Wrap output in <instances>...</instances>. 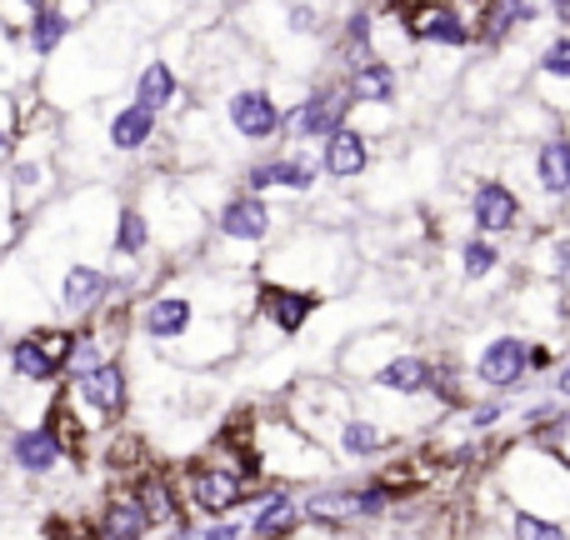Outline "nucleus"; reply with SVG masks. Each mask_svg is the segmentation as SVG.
Masks as SVG:
<instances>
[{
    "label": "nucleus",
    "instance_id": "f257e3e1",
    "mask_svg": "<svg viewBox=\"0 0 570 540\" xmlns=\"http://www.w3.org/2000/svg\"><path fill=\"white\" fill-rule=\"evenodd\" d=\"M176 471H180V491H186V511L200 526L250 516L271 491L256 451H230L220 441H206V451L186 455Z\"/></svg>",
    "mask_w": 570,
    "mask_h": 540
},
{
    "label": "nucleus",
    "instance_id": "f03ea898",
    "mask_svg": "<svg viewBox=\"0 0 570 540\" xmlns=\"http://www.w3.org/2000/svg\"><path fill=\"white\" fill-rule=\"evenodd\" d=\"M295 230L291 206L266 196H250V190H230L216 210V226H210V246H206V271H230V275H261L266 256Z\"/></svg>",
    "mask_w": 570,
    "mask_h": 540
},
{
    "label": "nucleus",
    "instance_id": "7ed1b4c3",
    "mask_svg": "<svg viewBox=\"0 0 570 540\" xmlns=\"http://www.w3.org/2000/svg\"><path fill=\"white\" fill-rule=\"evenodd\" d=\"M491 485L515 511L570 526V471L556 461V451H541L531 441H505L491 461Z\"/></svg>",
    "mask_w": 570,
    "mask_h": 540
},
{
    "label": "nucleus",
    "instance_id": "20e7f679",
    "mask_svg": "<svg viewBox=\"0 0 570 540\" xmlns=\"http://www.w3.org/2000/svg\"><path fill=\"white\" fill-rule=\"evenodd\" d=\"M355 275V251L345 240V230L335 226H295L261 266V281L301 285V291L331 295L341 285H351Z\"/></svg>",
    "mask_w": 570,
    "mask_h": 540
},
{
    "label": "nucleus",
    "instance_id": "39448f33",
    "mask_svg": "<svg viewBox=\"0 0 570 540\" xmlns=\"http://www.w3.org/2000/svg\"><path fill=\"white\" fill-rule=\"evenodd\" d=\"M250 451H256L261 471L271 485H291V491H311L341 475L335 455L321 441L301 431L281 405H256V435H250Z\"/></svg>",
    "mask_w": 570,
    "mask_h": 540
},
{
    "label": "nucleus",
    "instance_id": "423d86ee",
    "mask_svg": "<svg viewBox=\"0 0 570 540\" xmlns=\"http://www.w3.org/2000/svg\"><path fill=\"white\" fill-rule=\"evenodd\" d=\"M501 176L525 196L535 230L561 226L570 210V120L535 146H511V166Z\"/></svg>",
    "mask_w": 570,
    "mask_h": 540
},
{
    "label": "nucleus",
    "instance_id": "0eeeda50",
    "mask_svg": "<svg viewBox=\"0 0 570 540\" xmlns=\"http://www.w3.org/2000/svg\"><path fill=\"white\" fill-rule=\"evenodd\" d=\"M345 126H355V100L345 76L335 70H315L301 86V96L285 110V146L291 150H321L331 136H341Z\"/></svg>",
    "mask_w": 570,
    "mask_h": 540
},
{
    "label": "nucleus",
    "instance_id": "6e6552de",
    "mask_svg": "<svg viewBox=\"0 0 570 540\" xmlns=\"http://www.w3.org/2000/svg\"><path fill=\"white\" fill-rule=\"evenodd\" d=\"M60 395H66L70 411L96 431V441H106V435L126 431V415L136 411V365H130V355H116V361L66 381Z\"/></svg>",
    "mask_w": 570,
    "mask_h": 540
},
{
    "label": "nucleus",
    "instance_id": "1a4fd4ad",
    "mask_svg": "<svg viewBox=\"0 0 570 540\" xmlns=\"http://www.w3.org/2000/svg\"><path fill=\"white\" fill-rule=\"evenodd\" d=\"M465 361V375H471L475 395H505L511 401L515 391L535 385L531 375V335L511 331V325H495V331H475L465 341V351H455Z\"/></svg>",
    "mask_w": 570,
    "mask_h": 540
},
{
    "label": "nucleus",
    "instance_id": "9d476101",
    "mask_svg": "<svg viewBox=\"0 0 570 540\" xmlns=\"http://www.w3.org/2000/svg\"><path fill=\"white\" fill-rule=\"evenodd\" d=\"M325 295L301 291V285H281V281H261L256 275V305L246 321V355H271L285 341L311 331V321L321 315Z\"/></svg>",
    "mask_w": 570,
    "mask_h": 540
},
{
    "label": "nucleus",
    "instance_id": "9b49d317",
    "mask_svg": "<svg viewBox=\"0 0 570 540\" xmlns=\"http://www.w3.org/2000/svg\"><path fill=\"white\" fill-rule=\"evenodd\" d=\"M465 230L485 240H501V246H515L521 251L525 240L535 236V220H531V206L525 196L501 176V170H481V176L465 180Z\"/></svg>",
    "mask_w": 570,
    "mask_h": 540
},
{
    "label": "nucleus",
    "instance_id": "f8f14e48",
    "mask_svg": "<svg viewBox=\"0 0 570 540\" xmlns=\"http://www.w3.org/2000/svg\"><path fill=\"white\" fill-rule=\"evenodd\" d=\"M276 405L311 435V441H321L325 451H331L341 425L361 411V395H355V385H345L341 375H301V381L285 385Z\"/></svg>",
    "mask_w": 570,
    "mask_h": 540
},
{
    "label": "nucleus",
    "instance_id": "ddd939ff",
    "mask_svg": "<svg viewBox=\"0 0 570 540\" xmlns=\"http://www.w3.org/2000/svg\"><path fill=\"white\" fill-rule=\"evenodd\" d=\"M285 110H291V100H281L276 86H266V80H236L220 96V130L266 156V150L285 146Z\"/></svg>",
    "mask_w": 570,
    "mask_h": 540
},
{
    "label": "nucleus",
    "instance_id": "4468645a",
    "mask_svg": "<svg viewBox=\"0 0 570 540\" xmlns=\"http://www.w3.org/2000/svg\"><path fill=\"white\" fill-rule=\"evenodd\" d=\"M321 160H315V150H266V156H250L240 160L236 170V186L250 190V196H266V200H295V206H305V200H315V190H321Z\"/></svg>",
    "mask_w": 570,
    "mask_h": 540
},
{
    "label": "nucleus",
    "instance_id": "2eb2a0df",
    "mask_svg": "<svg viewBox=\"0 0 570 540\" xmlns=\"http://www.w3.org/2000/svg\"><path fill=\"white\" fill-rule=\"evenodd\" d=\"M160 140H166V120L150 116L146 106H136V100H106V110H100V146H106V156L116 160V166H140V176L146 170H160L156 166V150Z\"/></svg>",
    "mask_w": 570,
    "mask_h": 540
},
{
    "label": "nucleus",
    "instance_id": "dca6fc26",
    "mask_svg": "<svg viewBox=\"0 0 570 540\" xmlns=\"http://www.w3.org/2000/svg\"><path fill=\"white\" fill-rule=\"evenodd\" d=\"M56 305H60V315H66V325H90V321H100L106 311H116V305H126V301H120V281L106 261L80 256V261H66V266H60Z\"/></svg>",
    "mask_w": 570,
    "mask_h": 540
},
{
    "label": "nucleus",
    "instance_id": "f3484780",
    "mask_svg": "<svg viewBox=\"0 0 570 540\" xmlns=\"http://www.w3.org/2000/svg\"><path fill=\"white\" fill-rule=\"evenodd\" d=\"M401 16L421 50H435V56L475 50V6H401Z\"/></svg>",
    "mask_w": 570,
    "mask_h": 540
},
{
    "label": "nucleus",
    "instance_id": "a211bd4d",
    "mask_svg": "<svg viewBox=\"0 0 570 540\" xmlns=\"http://www.w3.org/2000/svg\"><path fill=\"white\" fill-rule=\"evenodd\" d=\"M551 20V6H531V0H485L475 6V56H505V50L525 46L531 26Z\"/></svg>",
    "mask_w": 570,
    "mask_h": 540
},
{
    "label": "nucleus",
    "instance_id": "6ab92c4d",
    "mask_svg": "<svg viewBox=\"0 0 570 540\" xmlns=\"http://www.w3.org/2000/svg\"><path fill=\"white\" fill-rule=\"evenodd\" d=\"M100 6H66V0H40L36 10H30V26H26V50L30 60H36L40 70L56 66L60 56H66V46L80 36V26L86 20H96Z\"/></svg>",
    "mask_w": 570,
    "mask_h": 540
},
{
    "label": "nucleus",
    "instance_id": "aec40b11",
    "mask_svg": "<svg viewBox=\"0 0 570 540\" xmlns=\"http://www.w3.org/2000/svg\"><path fill=\"white\" fill-rule=\"evenodd\" d=\"M186 76H190V70L180 66L170 50H150V56L130 70V100H136V106H146L150 116L170 120L180 106H186Z\"/></svg>",
    "mask_w": 570,
    "mask_h": 540
},
{
    "label": "nucleus",
    "instance_id": "412c9836",
    "mask_svg": "<svg viewBox=\"0 0 570 540\" xmlns=\"http://www.w3.org/2000/svg\"><path fill=\"white\" fill-rule=\"evenodd\" d=\"M435 381V351H425L421 341H411L401 355L381 365L371 381L361 385V395H385V401H431Z\"/></svg>",
    "mask_w": 570,
    "mask_h": 540
},
{
    "label": "nucleus",
    "instance_id": "4be33fe9",
    "mask_svg": "<svg viewBox=\"0 0 570 540\" xmlns=\"http://www.w3.org/2000/svg\"><path fill=\"white\" fill-rule=\"evenodd\" d=\"M6 465L30 485H50L60 471H70L66 451L46 425H6Z\"/></svg>",
    "mask_w": 570,
    "mask_h": 540
},
{
    "label": "nucleus",
    "instance_id": "5701e85b",
    "mask_svg": "<svg viewBox=\"0 0 570 540\" xmlns=\"http://www.w3.org/2000/svg\"><path fill=\"white\" fill-rule=\"evenodd\" d=\"M511 251L501 246V240H485L475 236V230H461V240H455V275H461V291L465 295H491V291H505L511 295Z\"/></svg>",
    "mask_w": 570,
    "mask_h": 540
},
{
    "label": "nucleus",
    "instance_id": "b1692460",
    "mask_svg": "<svg viewBox=\"0 0 570 540\" xmlns=\"http://www.w3.org/2000/svg\"><path fill=\"white\" fill-rule=\"evenodd\" d=\"M375 146H381V140H375L371 130H361V126H345L341 136H331L321 150H315L325 186H361V180H371L375 166H381Z\"/></svg>",
    "mask_w": 570,
    "mask_h": 540
},
{
    "label": "nucleus",
    "instance_id": "393cba45",
    "mask_svg": "<svg viewBox=\"0 0 570 540\" xmlns=\"http://www.w3.org/2000/svg\"><path fill=\"white\" fill-rule=\"evenodd\" d=\"M515 266H521V275H531V281L556 285L570 301V220H561V226H551V230H535V236L515 251Z\"/></svg>",
    "mask_w": 570,
    "mask_h": 540
},
{
    "label": "nucleus",
    "instance_id": "a878e982",
    "mask_svg": "<svg viewBox=\"0 0 570 540\" xmlns=\"http://www.w3.org/2000/svg\"><path fill=\"white\" fill-rule=\"evenodd\" d=\"M90 521H96L100 540H156V526H150L146 505H140V495L130 491V485H110L106 481V491H100Z\"/></svg>",
    "mask_w": 570,
    "mask_h": 540
},
{
    "label": "nucleus",
    "instance_id": "bb28decb",
    "mask_svg": "<svg viewBox=\"0 0 570 540\" xmlns=\"http://www.w3.org/2000/svg\"><path fill=\"white\" fill-rule=\"evenodd\" d=\"M505 301H511V311H521L525 335H551V331L570 335V301L556 291V285L521 275V285H511V295H505Z\"/></svg>",
    "mask_w": 570,
    "mask_h": 540
},
{
    "label": "nucleus",
    "instance_id": "cd10ccee",
    "mask_svg": "<svg viewBox=\"0 0 570 540\" xmlns=\"http://www.w3.org/2000/svg\"><path fill=\"white\" fill-rule=\"evenodd\" d=\"M130 491L140 495V505H146L156 536L170 531V526H180L190 516L186 511V491H180V471H176V465H166V461H156L150 471H140L136 481H130Z\"/></svg>",
    "mask_w": 570,
    "mask_h": 540
},
{
    "label": "nucleus",
    "instance_id": "c85d7f7f",
    "mask_svg": "<svg viewBox=\"0 0 570 540\" xmlns=\"http://www.w3.org/2000/svg\"><path fill=\"white\" fill-rule=\"evenodd\" d=\"M250 540H301L305 536V501L291 485H271L266 501L246 516Z\"/></svg>",
    "mask_w": 570,
    "mask_h": 540
},
{
    "label": "nucleus",
    "instance_id": "c756f323",
    "mask_svg": "<svg viewBox=\"0 0 570 540\" xmlns=\"http://www.w3.org/2000/svg\"><path fill=\"white\" fill-rule=\"evenodd\" d=\"M345 86H351V100L355 110H395V100H401L405 90V70L401 60H365V66H355L351 76H345Z\"/></svg>",
    "mask_w": 570,
    "mask_h": 540
},
{
    "label": "nucleus",
    "instance_id": "7c9ffc66",
    "mask_svg": "<svg viewBox=\"0 0 570 540\" xmlns=\"http://www.w3.org/2000/svg\"><path fill=\"white\" fill-rule=\"evenodd\" d=\"M46 431L60 441V451H66V465H70L76 475L96 465L100 441H96V431H90V425L66 405V395H56V405H50V415H46Z\"/></svg>",
    "mask_w": 570,
    "mask_h": 540
},
{
    "label": "nucleus",
    "instance_id": "2f4dec72",
    "mask_svg": "<svg viewBox=\"0 0 570 540\" xmlns=\"http://www.w3.org/2000/svg\"><path fill=\"white\" fill-rule=\"evenodd\" d=\"M501 495V491H495ZM495 516H501L505 536L511 540H570V526L566 521H546V516H531V511H515V505L495 501Z\"/></svg>",
    "mask_w": 570,
    "mask_h": 540
},
{
    "label": "nucleus",
    "instance_id": "473e14b6",
    "mask_svg": "<svg viewBox=\"0 0 570 540\" xmlns=\"http://www.w3.org/2000/svg\"><path fill=\"white\" fill-rule=\"evenodd\" d=\"M36 536L40 540H100L90 516H70V511H50L46 521L36 526Z\"/></svg>",
    "mask_w": 570,
    "mask_h": 540
},
{
    "label": "nucleus",
    "instance_id": "72a5a7b5",
    "mask_svg": "<svg viewBox=\"0 0 570 540\" xmlns=\"http://www.w3.org/2000/svg\"><path fill=\"white\" fill-rule=\"evenodd\" d=\"M200 540H250V521L236 516V521H210L200 526Z\"/></svg>",
    "mask_w": 570,
    "mask_h": 540
},
{
    "label": "nucleus",
    "instance_id": "f704fd0d",
    "mask_svg": "<svg viewBox=\"0 0 570 540\" xmlns=\"http://www.w3.org/2000/svg\"><path fill=\"white\" fill-rule=\"evenodd\" d=\"M465 540H511V536H505L501 516H481V526H475V531L465 536Z\"/></svg>",
    "mask_w": 570,
    "mask_h": 540
},
{
    "label": "nucleus",
    "instance_id": "c9c22d12",
    "mask_svg": "<svg viewBox=\"0 0 570 540\" xmlns=\"http://www.w3.org/2000/svg\"><path fill=\"white\" fill-rule=\"evenodd\" d=\"M546 395H551V401H561V405H570V355H566L561 371H556V381L546 385Z\"/></svg>",
    "mask_w": 570,
    "mask_h": 540
},
{
    "label": "nucleus",
    "instance_id": "e433bc0d",
    "mask_svg": "<svg viewBox=\"0 0 570 540\" xmlns=\"http://www.w3.org/2000/svg\"><path fill=\"white\" fill-rule=\"evenodd\" d=\"M156 540H200V521H196V516H186V521L170 526V531H160Z\"/></svg>",
    "mask_w": 570,
    "mask_h": 540
},
{
    "label": "nucleus",
    "instance_id": "4c0bfd02",
    "mask_svg": "<svg viewBox=\"0 0 570 540\" xmlns=\"http://www.w3.org/2000/svg\"><path fill=\"white\" fill-rule=\"evenodd\" d=\"M556 461H561L566 471H570V441H566V445H556Z\"/></svg>",
    "mask_w": 570,
    "mask_h": 540
},
{
    "label": "nucleus",
    "instance_id": "58836bf2",
    "mask_svg": "<svg viewBox=\"0 0 570 540\" xmlns=\"http://www.w3.org/2000/svg\"><path fill=\"white\" fill-rule=\"evenodd\" d=\"M301 540H341V536H321V531H305Z\"/></svg>",
    "mask_w": 570,
    "mask_h": 540
}]
</instances>
